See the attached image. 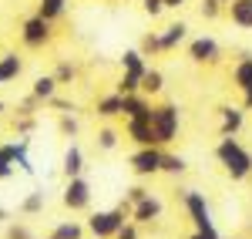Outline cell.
Returning a JSON list of instances; mask_svg holds the SVG:
<instances>
[{
    "label": "cell",
    "mask_w": 252,
    "mask_h": 239,
    "mask_svg": "<svg viewBox=\"0 0 252 239\" xmlns=\"http://www.w3.org/2000/svg\"><path fill=\"white\" fill-rule=\"evenodd\" d=\"M222 14V0H202V17L205 20H212Z\"/></svg>",
    "instance_id": "1f68e13d"
},
{
    "label": "cell",
    "mask_w": 252,
    "mask_h": 239,
    "mask_svg": "<svg viewBox=\"0 0 252 239\" xmlns=\"http://www.w3.org/2000/svg\"><path fill=\"white\" fill-rule=\"evenodd\" d=\"M158 37H161V51H175V47H178L182 40L189 37V27H185V24L178 20V24H168V27H165V31L158 34Z\"/></svg>",
    "instance_id": "2e32d148"
},
{
    "label": "cell",
    "mask_w": 252,
    "mask_h": 239,
    "mask_svg": "<svg viewBox=\"0 0 252 239\" xmlns=\"http://www.w3.org/2000/svg\"><path fill=\"white\" fill-rule=\"evenodd\" d=\"M58 132L64 135V138H74V135L81 132V125H78V118H74V111H64V115L58 118Z\"/></svg>",
    "instance_id": "d4e9b609"
},
{
    "label": "cell",
    "mask_w": 252,
    "mask_h": 239,
    "mask_svg": "<svg viewBox=\"0 0 252 239\" xmlns=\"http://www.w3.org/2000/svg\"><path fill=\"white\" fill-rule=\"evenodd\" d=\"M161 212H165V205H161V199L148 192V196H145L141 202H135V205L128 209V219L135 222V226H148V222L161 219Z\"/></svg>",
    "instance_id": "ba28073f"
},
{
    "label": "cell",
    "mask_w": 252,
    "mask_h": 239,
    "mask_svg": "<svg viewBox=\"0 0 252 239\" xmlns=\"http://www.w3.org/2000/svg\"><path fill=\"white\" fill-rule=\"evenodd\" d=\"M61 202H64V209H71V212H84V209L91 205V182L84 179V175H74V179H67Z\"/></svg>",
    "instance_id": "8992f818"
},
{
    "label": "cell",
    "mask_w": 252,
    "mask_h": 239,
    "mask_svg": "<svg viewBox=\"0 0 252 239\" xmlns=\"http://www.w3.org/2000/svg\"><path fill=\"white\" fill-rule=\"evenodd\" d=\"M138 51H141L145 58L161 54V37H158V34H145V37H141V44H138Z\"/></svg>",
    "instance_id": "83f0119b"
},
{
    "label": "cell",
    "mask_w": 252,
    "mask_h": 239,
    "mask_svg": "<svg viewBox=\"0 0 252 239\" xmlns=\"http://www.w3.org/2000/svg\"><path fill=\"white\" fill-rule=\"evenodd\" d=\"M128 222V205H118V209H101L88 219V233L94 239H115V233Z\"/></svg>",
    "instance_id": "3957f363"
},
{
    "label": "cell",
    "mask_w": 252,
    "mask_h": 239,
    "mask_svg": "<svg viewBox=\"0 0 252 239\" xmlns=\"http://www.w3.org/2000/svg\"><path fill=\"white\" fill-rule=\"evenodd\" d=\"M161 88H165V74L155 71V68H148V71L141 74V91H145V95H161Z\"/></svg>",
    "instance_id": "603a6c76"
},
{
    "label": "cell",
    "mask_w": 252,
    "mask_h": 239,
    "mask_svg": "<svg viewBox=\"0 0 252 239\" xmlns=\"http://www.w3.org/2000/svg\"><path fill=\"white\" fill-rule=\"evenodd\" d=\"M189 239H205V236H202V233H195V236H189Z\"/></svg>",
    "instance_id": "b9f144b4"
},
{
    "label": "cell",
    "mask_w": 252,
    "mask_h": 239,
    "mask_svg": "<svg viewBox=\"0 0 252 239\" xmlns=\"http://www.w3.org/2000/svg\"><path fill=\"white\" fill-rule=\"evenodd\" d=\"M17 132H20V135H31V132H34V118H31V115H24V118L17 121Z\"/></svg>",
    "instance_id": "74e56055"
},
{
    "label": "cell",
    "mask_w": 252,
    "mask_h": 239,
    "mask_svg": "<svg viewBox=\"0 0 252 239\" xmlns=\"http://www.w3.org/2000/svg\"><path fill=\"white\" fill-rule=\"evenodd\" d=\"M185 209H189V219L195 222V233H202L205 239H222L219 233H215L212 226V212H209V202H205V196L202 192H185Z\"/></svg>",
    "instance_id": "277c9868"
},
{
    "label": "cell",
    "mask_w": 252,
    "mask_h": 239,
    "mask_svg": "<svg viewBox=\"0 0 252 239\" xmlns=\"http://www.w3.org/2000/svg\"><path fill=\"white\" fill-rule=\"evenodd\" d=\"M61 172H64V179H74L84 172V152H81L78 145H71L67 152H64V159H61Z\"/></svg>",
    "instance_id": "9a60e30c"
},
{
    "label": "cell",
    "mask_w": 252,
    "mask_h": 239,
    "mask_svg": "<svg viewBox=\"0 0 252 239\" xmlns=\"http://www.w3.org/2000/svg\"><path fill=\"white\" fill-rule=\"evenodd\" d=\"M97 118H118L121 115V95H104V98H97Z\"/></svg>",
    "instance_id": "7402d4cb"
},
{
    "label": "cell",
    "mask_w": 252,
    "mask_h": 239,
    "mask_svg": "<svg viewBox=\"0 0 252 239\" xmlns=\"http://www.w3.org/2000/svg\"><path fill=\"white\" fill-rule=\"evenodd\" d=\"M135 91H141V78H135V74H121V81H118V95H135Z\"/></svg>",
    "instance_id": "4dcf8cb0"
},
{
    "label": "cell",
    "mask_w": 252,
    "mask_h": 239,
    "mask_svg": "<svg viewBox=\"0 0 252 239\" xmlns=\"http://www.w3.org/2000/svg\"><path fill=\"white\" fill-rule=\"evenodd\" d=\"M222 3H229V0H222Z\"/></svg>",
    "instance_id": "ee69618b"
},
{
    "label": "cell",
    "mask_w": 252,
    "mask_h": 239,
    "mask_svg": "<svg viewBox=\"0 0 252 239\" xmlns=\"http://www.w3.org/2000/svg\"><path fill=\"white\" fill-rule=\"evenodd\" d=\"M54 239H84V226L81 222H61V226H54V233H51Z\"/></svg>",
    "instance_id": "cb8c5ba5"
},
{
    "label": "cell",
    "mask_w": 252,
    "mask_h": 239,
    "mask_svg": "<svg viewBox=\"0 0 252 239\" xmlns=\"http://www.w3.org/2000/svg\"><path fill=\"white\" fill-rule=\"evenodd\" d=\"M242 108H249V111H252V84L242 91Z\"/></svg>",
    "instance_id": "f35d334b"
},
{
    "label": "cell",
    "mask_w": 252,
    "mask_h": 239,
    "mask_svg": "<svg viewBox=\"0 0 252 239\" xmlns=\"http://www.w3.org/2000/svg\"><path fill=\"white\" fill-rule=\"evenodd\" d=\"M215 155H219V162L225 165V172H229L232 182H242V179L252 175V155L235 138H222L219 148H215Z\"/></svg>",
    "instance_id": "6da1fadb"
},
{
    "label": "cell",
    "mask_w": 252,
    "mask_h": 239,
    "mask_svg": "<svg viewBox=\"0 0 252 239\" xmlns=\"http://www.w3.org/2000/svg\"><path fill=\"white\" fill-rule=\"evenodd\" d=\"M128 138L135 141L138 148H145V145H155L152 121H145V118H128Z\"/></svg>",
    "instance_id": "4fadbf2b"
},
{
    "label": "cell",
    "mask_w": 252,
    "mask_h": 239,
    "mask_svg": "<svg viewBox=\"0 0 252 239\" xmlns=\"http://www.w3.org/2000/svg\"><path fill=\"white\" fill-rule=\"evenodd\" d=\"M152 101H148V95L145 91H135V95H121V115L125 118H145L152 121Z\"/></svg>",
    "instance_id": "30bf717a"
},
{
    "label": "cell",
    "mask_w": 252,
    "mask_h": 239,
    "mask_svg": "<svg viewBox=\"0 0 252 239\" xmlns=\"http://www.w3.org/2000/svg\"><path fill=\"white\" fill-rule=\"evenodd\" d=\"M14 152H17V141H7V145H0V182L10 179V175L17 172V165H14Z\"/></svg>",
    "instance_id": "ffe728a7"
},
{
    "label": "cell",
    "mask_w": 252,
    "mask_h": 239,
    "mask_svg": "<svg viewBox=\"0 0 252 239\" xmlns=\"http://www.w3.org/2000/svg\"><path fill=\"white\" fill-rule=\"evenodd\" d=\"M47 104H51V108H58L61 115H64V111H74V101H67V98H58V95H54V98L47 101Z\"/></svg>",
    "instance_id": "8d00e7d4"
},
{
    "label": "cell",
    "mask_w": 252,
    "mask_h": 239,
    "mask_svg": "<svg viewBox=\"0 0 252 239\" xmlns=\"http://www.w3.org/2000/svg\"><path fill=\"white\" fill-rule=\"evenodd\" d=\"M115 239H138V226L128 219V222H125V226H121V229L115 233Z\"/></svg>",
    "instance_id": "e575fe53"
},
{
    "label": "cell",
    "mask_w": 252,
    "mask_h": 239,
    "mask_svg": "<svg viewBox=\"0 0 252 239\" xmlns=\"http://www.w3.org/2000/svg\"><path fill=\"white\" fill-rule=\"evenodd\" d=\"M118 138H121V135H118L115 128H101V132H97V148H101V152H111V148H118Z\"/></svg>",
    "instance_id": "f546056e"
},
{
    "label": "cell",
    "mask_w": 252,
    "mask_h": 239,
    "mask_svg": "<svg viewBox=\"0 0 252 239\" xmlns=\"http://www.w3.org/2000/svg\"><path fill=\"white\" fill-rule=\"evenodd\" d=\"M131 172L135 175H158L161 172V145H145L131 155Z\"/></svg>",
    "instance_id": "52a82bcc"
},
{
    "label": "cell",
    "mask_w": 252,
    "mask_h": 239,
    "mask_svg": "<svg viewBox=\"0 0 252 239\" xmlns=\"http://www.w3.org/2000/svg\"><path fill=\"white\" fill-rule=\"evenodd\" d=\"M178 125H182L178 104L165 101V104H155V108H152V132H155V145H168V141H175Z\"/></svg>",
    "instance_id": "7a4b0ae2"
},
{
    "label": "cell",
    "mask_w": 252,
    "mask_h": 239,
    "mask_svg": "<svg viewBox=\"0 0 252 239\" xmlns=\"http://www.w3.org/2000/svg\"><path fill=\"white\" fill-rule=\"evenodd\" d=\"M141 10H145L148 17H158V14L165 10V3H161V0H141Z\"/></svg>",
    "instance_id": "836d02e7"
},
{
    "label": "cell",
    "mask_w": 252,
    "mask_h": 239,
    "mask_svg": "<svg viewBox=\"0 0 252 239\" xmlns=\"http://www.w3.org/2000/svg\"><path fill=\"white\" fill-rule=\"evenodd\" d=\"M10 219V212H7V205H0V222H7Z\"/></svg>",
    "instance_id": "60d3db41"
},
{
    "label": "cell",
    "mask_w": 252,
    "mask_h": 239,
    "mask_svg": "<svg viewBox=\"0 0 252 239\" xmlns=\"http://www.w3.org/2000/svg\"><path fill=\"white\" fill-rule=\"evenodd\" d=\"M58 88H61V84L54 81V74H40V78L34 81V88H31V95H34L37 101H44V104H47V101L58 95Z\"/></svg>",
    "instance_id": "ac0fdd59"
},
{
    "label": "cell",
    "mask_w": 252,
    "mask_h": 239,
    "mask_svg": "<svg viewBox=\"0 0 252 239\" xmlns=\"http://www.w3.org/2000/svg\"><path fill=\"white\" fill-rule=\"evenodd\" d=\"M229 17L235 27L252 31V0H229Z\"/></svg>",
    "instance_id": "5bb4252c"
},
{
    "label": "cell",
    "mask_w": 252,
    "mask_h": 239,
    "mask_svg": "<svg viewBox=\"0 0 252 239\" xmlns=\"http://www.w3.org/2000/svg\"><path fill=\"white\" fill-rule=\"evenodd\" d=\"M242 121H246V111L242 108H232V104L219 108V135L222 138H235L242 132Z\"/></svg>",
    "instance_id": "8fae6325"
},
{
    "label": "cell",
    "mask_w": 252,
    "mask_h": 239,
    "mask_svg": "<svg viewBox=\"0 0 252 239\" xmlns=\"http://www.w3.org/2000/svg\"><path fill=\"white\" fill-rule=\"evenodd\" d=\"M7 239H34L27 226H7Z\"/></svg>",
    "instance_id": "d590c367"
},
{
    "label": "cell",
    "mask_w": 252,
    "mask_h": 239,
    "mask_svg": "<svg viewBox=\"0 0 252 239\" xmlns=\"http://www.w3.org/2000/svg\"><path fill=\"white\" fill-rule=\"evenodd\" d=\"M189 58L195 64H219L222 47H219L215 37H195V40H189Z\"/></svg>",
    "instance_id": "9c48e42d"
},
{
    "label": "cell",
    "mask_w": 252,
    "mask_h": 239,
    "mask_svg": "<svg viewBox=\"0 0 252 239\" xmlns=\"http://www.w3.org/2000/svg\"><path fill=\"white\" fill-rule=\"evenodd\" d=\"M37 14L54 24V20H61L67 14V0H37Z\"/></svg>",
    "instance_id": "d6986e66"
},
{
    "label": "cell",
    "mask_w": 252,
    "mask_h": 239,
    "mask_svg": "<svg viewBox=\"0 0 252 239\" xmlns=\"http://www.w3.org/2000/svg\"><path fill=\"white\" fill-rule=\"evenodd\" d=\"M20 71H24V58H20L17 51L0 54V88H3V84H10V81H17Z\"/></svg>",
    "instance_id": "7c38bea8"
},
{
    "label": "cell",
    "mask_w": 252,
    "mask_h": 239,
    "mask_svg": "<svg viewBox=\"0 0 252 239\" xmlns=\"http://www.w3.org/2000/svg\"><path fill=\"white\" fill-rule=\"evenodd\" d=\"M40 209H44V192H31L27 199L20 202V212L24 216H37Z\"/></svg>",
    "instance_id": "f1b7e54d"
},
{
    "label": "cell",
    "mask_w": 252,
    "mask_h": 239,
    "mask_svg": "<svg viewBox=\"0 0 252 239\" xmlns=\"http://www.w3.org/2000/svg\"><path fill=\"white\" fill-rule=\"evenodd\" d=\"M51 37H54V24L44 20L40 14H34V17H27L24 24H20V40H24V47H31V51L47 47Z\"/></svg>",
    "instance_id": "5b68a950"
},
{
    "label": "cell",
    "mask_w": 252,
    "mask_h": 239,
    "mask_svg": "<svg viewBox=\"0 0 252 239\" xmlns=\"http://www.w3.org/2000/svg\"><path fill=\"white\" fill-rule=\"evenodd\" d=\"M74 78H78V68H74L71 61H58V68H54V81H58V84H71Z\"/></svg>",
    "instance_id": "4316f807"
},
{
    "label": "cell",
    "mask_w": 252,
    "mask_h": 239,
    "mask_svg": "<svg viewBox=\"0 0 252 239\" xmlns=\"http://www.w3.org/2000/svg\"><path fill=\"white\" fill-rule=\"evenodd\" d=\"M47 239H54V236H47Z\"/></svg>",
    "instance_id": "f6af8a7d"
},
{
    "label": "cell",
    "mask_w": 252,
    "mask_h": 239,
    "mask_svg": "<svg viewBox=\"0 0 252 239\" xmlns=\"http://www.w3.org/2000/svg\"><path fill=\"white\" fill-rule=\"evenodd\" d=\"M161 3H165V10H178V7H182L185 0H161Z\"/></svg>",
    "instance_id": "ab89813d"
},
{
    "label": "cell",
    "mask_w": 252,
    "mask_h": 239,
    "mask_svg": "<svg viewBox=\"0 0 252 239\" xmlns=\"http://www.w3.org/2000/svg\"><path fill=\"white\" fill-rule=\"evenodd\" d=\"M121 68H125V74H135V78H141V74L148 71L145 54H141L138 47H131V51H125V54H121Z\"/></svg>",
    "instance_id": "e0dca14e"
},
{
    "label": "cell",
    "mask_w": 252,
    "mask_h": 239,
    "mask_svg": "<svg viewBox=\"0 0 252 239\" xmlns=\"http://www.w3.org/2000/svg\"><path fill=\"white\" fill-rule=\"evenodd\" d=\"M3 111H7V104H3V101H0V115H3Z\"/></svg>",
    "instance_id": "7bdbcfd3"
},
{
    "label": "cell",
    "mask_w": 252,
    "mask_h": 239,
    "mask_svg": "<svg viewBox=\"0 0 252 239\" xmlns=\"http://www.w3.org/2000/svg\"><path fill=\"white\" fill-rule=\"evenodd\" d=\"M232 81L239 91H246L252 84V54H242V61L235 64V71H232Z\"/></svg>",
    "instance_id": "44dd1931"
},
{
    "label": "cell",
    "mask_w": 252,
    "mask_h": 239,
    "mask_svg": "<svg viewBox=\"0 0 252 239\" xmlns=\"http://www.w3.org/2000/svg\"><path fill=\"white\" fill-rule=\"evenodd\" d=\"M189 165L182 155H168V152H161V172H168V175H182Z\"/></svg>",
    "instance_id": "484cf974"
},
{
    "label": "cell",
    "mask_w": 252,
    "mask_h": 239,
    "mask_svg": "<svg viewBox=\"0 0 252 239\" xmlns=\"http://www.w3.org/2000/svg\"><path fill=\"white\" fill-rule=\"evenodd\" d=\"M145 196H148V189H145V185H131V189H128V202H125V205L131 209V205H135V202H141Z\"/></svg>",
    "instance_id": "d6a6232c"
}]
</instances>
